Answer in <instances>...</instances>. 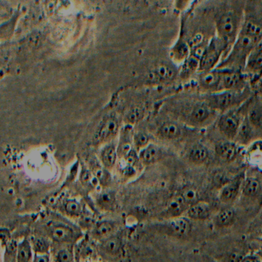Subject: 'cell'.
I'll use <instances>...</instances> for the list:
<instances>
[{"mask_svg":"<svg viewBox=\"0 0 262 262\" xmlns=\"http://www.w3.org/2000/svg\"><path fill=\"white\" fill-rule=\"evenodd\" d=\"M216 112L207 105L206 102L196 104L191 110L190 118L194 123L202 124L208 122L215 116Z\"/></svg>","mask_w":262,"mask_h":262,"instance_id":"cell-14","label":"cell"},{"mask_svg":"<svg viewBox=\"0 0 262 262\" xmlns=\"http://www.w3.org/2000/svg\"><path fill=\"white\" fill-rule=\"evenodd\" d=\"M153 74L161 80H169L172 79L174 76V71L169 67L165 65H161L158 67L154 71Z\"/></svg>","mask_w":262,"mask_h":262,"instance_id":"cell-26","label":"cell"},{"mask_svg":"<svg viewBox=\"0 0 262 262\" xmlns=\"http://www.w3.org/2000/svg\"><path fill=\"white\" fill-rule=\"evenodd\" d=\"M228 51V47L223 41L217 36L213 38L204 50L199 62V70L205 73L217 68Z\"/></svg>","mask_w":262,"mask_h":262,"instance_id":"cell-5","label":"cell"},{"mask_svg":"<svg viewBox=\"0 0 262 262\" xmlns=\"http://www.w3.org/2000/svg\"><path fill=\"white\" fill-rule=\"evenodd\" d=\"M262 38V30L252 21H244L242 30L217 69H230L244 72L248 58Z\"/></svg>","mask_w":262,"mask_h":262,"instance_id":"cell-1","label":"cell"},{"mask_svg":"<svg viewBox=\"0 0 262 262\" xmlns=\"http://www.w3.org/2000/svg\"><path fill=\"white\" fill-rule=\"evenodd\" d=\"M50 257L47 254H37L35 256L33 262H49Z\"/></svg>","mask_w":262,"mask_h":262,"instance_id":"cell-36","label":"cell"},{"mask_svg":"<svg viewBox=\"0 0 262 262\" xmlns=\"http://www.w3.org/2000/svg\"><path fill=\"white\" fill-rule=\"evenodd\" d=\"M113 231V225L110 222H102L97 225L96 228V235L99 237H107Z\"/></svg>","mask_w":262,"mask_h":262,"instance_id":"cell-28","label":"cell"},{"mask_svg":"<svg viewBox=\"0 0 262 262\" xmlns=\"http://www.w3.org/2000/svg\"><path fill=\"white\" fill-rule=\"evenodd\" d=\"M119 132V123L114 118L105 120L97 130L95 141L99 144L105 143L111 141Z\"/></svg>","mask_w":262,"mask_h":262,"instance_id":"cell-9","label":"cell"},{"mask_svg":"<svg viewBox=\"0 0 262 262\" xmlns=\"http://www.w3.org/2000/svg\"><path fill=\"white\" fill-rule=\"evenodd\" d=\"M159 134L163 139H176L180 136L181 129L177 124L173 123V122H166L159 128Z\"/></svg>","mask_w":262,"mask_h":262,"instance_id":"cell-21","label":"cell"},{"mask_svg":"<svg viewBox=\"0 0 262 262\" xmlns=\"http://www.w3.org/2000/svg\"><path fill=\"white\" fill-rule=\"evenodd\" d=\"M160 148L156 145H148L145 148H142L139 154V159L143 163L152 164L157 162L161 157Z\"/></svg>","mask_w":262,"mask_h":262,"instance_id":"cell-17","label":"cell"},{"mask_svg":"<svg viewBox=\"0 0 262 262\" xmlns=\"http://www.w3.org/2000/svg\"><path fill=\"white\" fill-rule=\"evenodd\" d=\"M33 248L38 253H45L48 250L49 245L44 239L37 238L33 243Z\"/></svg>","mask_w":262,"mask_h":262,"instance_id":"cell-33","label":"cell"},{"mask_svg":"<svg viewBox=\"0 0 262 262\" xmlns=\"http://www.w3.org/2000/svg\"><path fill=\"white\" fill-rule=\"evenodd\" d=\"M241 145L233 141H224L215 145L216 155L226 162L235 160L240 153Z\"/></svg>","mask_w":262,"mask_h":262,"instance_id":"cell-10","label":"cell"},{"mask_svg":"<svg viewBox=\"0 0 262 262\" xmlns=\"http://www.w3.org/2000/svg\"><path fill=\"white\" fill-rule=\"evenodd\" d=\"M244 73L253 84L262 76V38L248 58Z\"/></svg>","mask_w":262,"mask_h":262,"instance_id":"cell-6","label":"cell"},{"mask_svg":"<svg viewBox=\"0 0 262 262\" xmlns=\"http://www.w3.org/2000/svg\"><path fill=\"white\" fill-rule=\"evenodd\" d=\"M186 206L187 204L185 203L183 198L181 195L176 196V197L170 199L168 205H167L168 211L173 215H179L181 213L183 212L186 208Z\"/></svg>","mask_w":262,"mask_h":262,"instance_id":"cell-24","label":"cell"},{"mask_svg":"<svg viewBox=\"0 0 262 262\" xmlns=\"http://www.w3.org/2000/svg\"><path fill=\"white\" fill-rule=\"evenodd\" d=\"M187 205H194L199 202V195L195 188H186L181 194Z\"/></svg>","mask_w":262,"mask_h":262,"instance_id":"cell-27","label":"cell"},{"mask_svg":"<svg viewBox=\"0 0 262 262\" xmlns=\"http://www.w3.org/2000/svg\"><path fill=\"white\" fill-rule=\"evenodd\" d=\"M188 214L191 219L204 220L209 217L211 208L208 204L199 202L194 205H191L188 209Z\"/></svg>","mask_w":262,"mask_h":262,"instance_id":"cell-18","label":"cell"},{"mask_svg":"<svg viewBox=\"0 0 262 262\" xmlns=\"http://www.w3.org/2000/svg\"><path fill=\"white\" fill-rule=\"evenodd\" d=\"M245 176V173H240L227 182L221 188L219 192V199L221 202L225 204H231L239 197Z\"/></svg>","mask_w":262,"mask_h":262,"instance_id":"cell-7","label":"cell"},{"mask_svg":"<svg viewBox=\"0 0 262 262\" xmlns=\"http://www.w3.org/2000/svg\"><path fill=\"white\" fill-rule=\"evenodd\" d=\"M117 151L113 144H110L104 148L102 151V160L107 168H112L116 163Z\"/></svg>","mask_w":262,"mask_h":262,"instance_id":"cell-23","label":"cell"},{"mask_svg":"<svg viewBox=\"0 0 262 262\" xmlns=\"http://www.w3.org/2000/svg\"><path fill=\"white\" fill-rule=\"evenodd\" d=\"M57 259L59 262H73V255L68 250H62L58 253Z\"/></svg>","mask_w":262,"mask_h":262,"instance_id":"cell-34","label":"cell"},{"mask_svg":"<svg viewBox=\"0 0 262 262\" xmlns=\"http://www.w3.org/2000/svg\"><path fill=\"white\" fill-rule=\"evenodd\" d=\"M51 237L53 240L58 242H64L70 241L73 237V231L70 228L63 225H57L51 230Z\"/></svg>","mask_w":262,"mask_h":262,"instance_id":"cell-22","label":"cell"},{"mask_svg":"<svg viewBox=\"0 0 262 262\" xmlns=\"http://www.w3.org/2000/svg\"><path fill=\"white\" fill-rule=\"evenodd\" d=\"M236 220V211L232 207L224 208L214 219V223L219 228H228L234 223Z\"/></svg>","mask_w":262,"mask_h":262,"instance_id":"cell-15","label":"cell"},{"mask_svg":"<svg viewBox=\"0 0 262 262\" xmlns=\"http://www.w3.org/2000/svg\"><path fill=\"white\" fill-rule=\"evenodd\" d=\"M250 99L241 106L222 113L219 118L217 128L220 133L226 138L227 140L234 142L235 139L242 121L246 115Z\"/></svg>","mask_w":262,"mask_h":262,"instance_id":"cell-4","label":"cell"},{"mask_svg":"<svg viewBox=\"0 0 262 262\" xmlns=\"http://www.w3.org/2000/svg\"><path fill=\"white\" fill-rule=\"evenodd\" d=\"M168 229L174 235L182 236L188 235L191 231V224L187 219H177L171 221L168 224Z\"/></svg>","mask_w":262,"mask_h":262,"instance_id":"cell-16","label":"cell"},{"mask_svg":"<svg viewBox=\"0 0 262 262\" xmlns=\"http://www.w3.org/2000/svg\"><path fill=\"white\" fill-rule=\"evenodd\" d=\"M99 205L102 207H111L114 204L115 195L111 191H104L98 199Z\"/></svg>","mask_w":262,"mask_h":262,"instance_id":"cell-29","label":"cell"},{"mask_svg":"<svg viewBox=\"0 0 262 262\" xmlns=\"http://www.w3.org/2000/svg\"><path fill=\"white\" fill-rule=\"evenodd\" d=\"M199 81L202 88L209 94L221 92V71L219 69L202 73Z\"/></svg>","mask_w":262,"mask_h":262,"instance_id":"cell-11","label":"cell"},{"mask_svg":"<svg viewBox=\"0 0 262 262\" xmlns=\"http://www.w3.org/2000/svg\"><path fill=\"white\" fill-rule=\"evenodd\" d=\"M144 116V112L142 108H135L132 110L127 116V121L129 123L135 124L139 122Z\"/></svg>","mask_w":262,"mask_h":262,"instance_id":"cell-30","label":"cell"},{"mask_svg":"<svg viewBox=\"0 0 262 262\" xmlns=\"http://www.w3.org/2000/svg\"><path fill=\"white\" fill-rule=\"evenodd\" d=\"M258 256L259 257H260V260H261V262H262V251H260V252L258 253Z\"/></svg>","mask_w":262,"mask_h":262,"instance_id":"cell-38","label":"cell"},{"mask_svg":"<svg viewBox=\"0 0 262 262\" xmlns=\"http://www.w3.org/2000/svg\"><path fill=\"white\" fill-rule=\"evenodd\" d=\"M246 116L256 130L262 129V102L258 98L251 97L248 102Z\"/></svg>","mask_w":262,"mask_h":262,"instance_id":"cell-12","label":"cell"},{"mask_svg":"<svg viewBox=\"0 0 262 262\" xmlns=\"http://www.w3.org/2000/svg\"><path fill=\"white\" fill-rule=\"evenodd\" d=\"M251 97V90L246 87L242 90H225L208 94L205 102L214 111L223 113L241 106Z\"/></svg>","mask_w":262,"mask_h":262,"instance_id":"cell-3","label":"cell"},{"mask_svg":"<svg viewBox=\"0 0 262 262\" xmlns=\"http://www.w3.org/2000/svg\"><path fill=\"white\" fill-rule=\"evenodd\" d=\"M208 149L202 144H197L192 147L189 152V159L195 164H202L206 162L208 158Z\"/></svg>","mask_w":262,"mask_h":262,"instance_id":"cell-19","label":"cell"},{"mask_svg":"<svg viewBox=\"0 0 262 262\" xmlns=\"http://www.w3.org/2000/svg\"><path fill=\"white\" fill-rule=\"evenodd\" d=\"M241 194L248 200H259L262 197V182L254 176H246L242 182Z\"/></svg>","mask_w":262,"mask_h":262,"instance_id":"cell-8","label":"cell"},{"mask_svg":"<svg viewBox=\"0 0 262 262\" xmlns=\"http://www.w3.org/2000/svg\"><path fill=\"white\" fill-rule=\"evenodd\" d=\"M244 18V6L241 3H233L216 19L217 37L225 42L228 51L240 33L245 21Z\"/></svg>","mask_w":262,"mask_h":262,"instance_id":"cell-2","label":"cell"},{"mask_svg":"<svg viewBox=\"0 0 262 262\" xmlns=\"http://www.w3.org/2000/svg\"><path fill=\"white\" fill-rule=\"evenodd\" d=\"M255 130L254 127L250 123L246 115H245L234 142L238 144L241 146L245 145H249L251 142L254 141Z\"/></svg>","mask_w":262,"mask_h":262,"instance_id":"cell-13","label":"cell"},{"mask_svg":"<svg viewBox=\"0 0 262 262\" xmlns=\"http://www.w3.org/2000/svg\"><path fill=\"white\" fill-rule=\"evenodd\" d=\"M66 211L72 215H79L81 212V206L79 202L72 200L67 202L66 205Z\"/></svg>","mask_w":262,"mask_h":262,"instance_id":"cell-31","label":"cell"},{"mask_svg":"<svg viewBox=\"0 0 262 262\" xmlns=\"http://www.w3.org/2000/svg\"><path fill=\"white\" fill-rule=\"evenodd\" d=\"M239 262H261L258 254H247V255L242 256Z\"/></svg>","mask_w":262,"mask_h":262,"instance_id":"cell-35","label":"cell"},{"mask_svg":"<svg viewBox=\"0 0 262 262\" xmlns=\"http://www.w3.org/2000/svg\"><path fill=\"white\" fill-rule=\"evenodd\" d=\"M91 174L89 171H85L82 173V179L83 181V182H90L91 181Z\"/></svg>","mask_w":262,"mask_h":262,"instance_id":"cell-37","label":"cell"},{"mask_svg":"<svg viewBox=\"0 0 262 262\" xmlns=\"http://www.w3.org/2000/svg\"><path fill=\"white\" fill-rule=\"evenodd\" d=\"M104 249L111 254H116L119 252L122 248V241L117 237H110L103 243Z\"/></svg>","mask_w":262,"mask_h":262,"instance_id":"cell-25","label":"cell"},{"mask_svg":"<svg viewBox=\"0 0 262 262\" xmlns=\"http://www.w3.org/2000/svg\"><path fill=\"white\" fill-rule=\"evenodd\" d=\"M33 258L32 247L27 240L23 241L18 245L16 262H31Z\"/></svg>","mask_w":262,"mask_h":262,"instance_id":"cell-20","label":"cell"},{"mask_svg":"<svg viewBox=\"0 0 262 262\" xmlns=\"http://www.w3.org/2000/svg\"><path fill=\"white\" fill-rule=\"evenodd\" d=\"M133 141H134L135 145H136L137 148H144L148 145V137L145 133H139L135 135Z\"/></svg>","mask_w":262,"mask_h":262,"instance_id":"cell-32","label":"cell"}]
</instances>
